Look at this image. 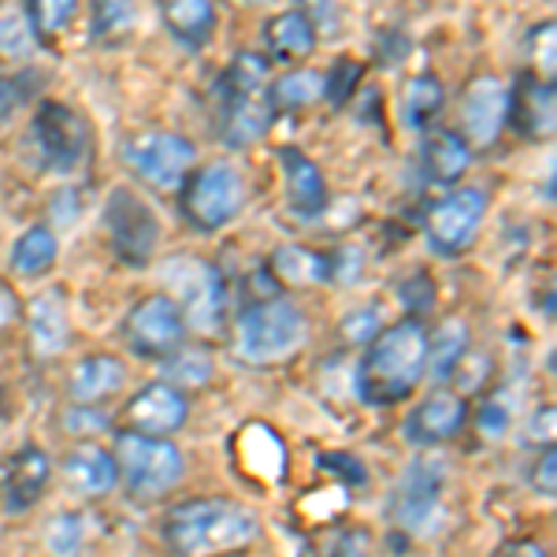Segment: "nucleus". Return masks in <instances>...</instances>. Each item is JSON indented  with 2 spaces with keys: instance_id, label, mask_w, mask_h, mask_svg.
Here are the masks:
<instances>
[{
  "instance_id": "obj_1",
  "label": "nucleus",
  "mask_w": 557,
  "mask_h": 557,
  "mask_svg": "<svg viewBox=\"0 0 557 557\" xmlns=\"http://www.w3.org/2000/svg\"><path fill=\"white\" fill-rule=\"evenodd\" d=\"M260 524L231 498H197L175 506L164 520V539L178 557H223L249 546Z\"/></svg>"
},
{
  "instance_id": "obj_2",
  "label": "nucleus",
  "mask_w": 557,
  "mask_h": 557,
  "mask_svg": "<svg viewBox=\"0 0 557 557\" xmlns=\"http://www.w3.org/2000/svg\"><path fill=\"white\" fill-rule=\"evenodd\" d=\"M428 372V331L417 320H401L375 335L372 349L357 368V391L372 406H391L424 380Z\"/></svg>"
},
{
  "instance_id": "obj_3",
  "label": "nucleus",
  "mask_w": 557,
  "mask_h": 557,
  "mask_svg": "<svg viewBox=\"0 0 557 557\" xmlns=\"http://www.w3.org/2000/svg\"><path fill=\"white\" fill-rule=\"evenodd\" d=\"M305 343V317L290 301H260L238 320V354L249 364H278Z\"/></svg>"
},
{
  "instance_id": "obj_4",
  "label": "nucleus",
  "mask_w": 557,
  "mask_h": 557,
  "mask_svg": "<svg viewBox=\"0 0 557 557\" xmlns=\"http://www.w3.org/2000/svg\"><path fill=\"white\" fill-rule=\"evenodd\" d=\"M160 278L164 286L175 294V305L178 312H186L183 323H194L197 331H215L220 327V317H223V283H220V272L212 264L197 257H172L160 264Z\"/></svg>"
},
{
  "instance_id": "obj_5",
  "label": "nucleus",
  "mask_w": 557,
  "mask_h": 557,
  "mask_svg": "<svg viewBox=\"0 0 557 557\" xmlns=\"http://www.w3.org/2000/svg\"><path fill=\"white\" fill-rule=\"evenodd\" d=\"M115 469L127 480V487L141 498H160L178 483L183 475V457L168 438H149V435H120L115 443Z\"/></svg>"
},
{
  "instance_id": "obj_6",
  "label": "nucleus",
  "mask_w": 557,
  "mask_h": 557,
  "mask_svg": "<svg viewBox=\"0 0 557 557\" xmlns=\"http://www.w3.org/2000/svg\"><path fill=\"white\" fill-rule=\"evenodd\" d=\"M242 197H246V186H242L238 168L215 160V164L201 168V172L186 183L183 212L194 227L215 231V227H223V223L235 220L242 209Z\"/></svg>"
},
{
  "instance_id": "obj_7",
  "label": "nucleus",
  "mask_w": 557,
  "mask_h": 557,
  "mask_svg": "<svg viewBox=\"0 0 557 557\" xmlns=\"http://www.w3.org/2000/svg\"><path fill=\"white\" fill-rule=\"evenodd\" d=\"M443 491H446V469L435 457H420L409 465V472L401 475L398 491L391 498L394 520L406 532H431L443 517Z\"/></svg>"
},
{
  "instance_id": "obj_8",
  "label": "nucleus",
  "mask_w": 557,
  "mask_h": 557,
  "mask_svg": "<svg viewBox=\"0 0 557 557\" xmlns=\"http://www.w3.org/2000/svg\"><path fill=\"white\" fill-rule=\"evenodd\" d=\"M104 223H108V235L115 242V253L127 260V264H146L152 257L160 238V223L134 190H112L104 205Z\"/></svg>"
},
{
  "instance_id": "obj_9",
  "label": "nucleus",
  "mask_w": 557,
  "mask_h": 557,
  "mask_svg": "<svg viewBox=\"0 0 557 557\" xmlns=\"http://www.w3.org/2000/svg\"><path fill=\"white\" fill-rule=\"evenodd\" d=\"M34 138H38V149L45 157V164L57 168V172H71V168L83 164L89 134L86 123L78 112H71L67 104H41L38 120H34Z\"/></svg>"
},
{
  "instance_id": "obj_10",
  "label": "nucleus",
  "mask_w": 557,
  "mask_h": 557,
  "mask_svg": "<svg viewBox=\"0 0 557 557\" xmlns=\"http://www.w3.org/2000/svg\"><path fill=\"white\" fill-rule=\"evenodd\" d=\"M483 212H487V197L483 190H472V186H461V190H450L435 209L428 212V238L438 253H457L465 249L475 235V227L483 223Z\"/></svg>"
},
{
  "instance_id": "obj_11",
  "label": "nucleus",
  "mask_w": 557,
  "mask_h": 557,
  "mask_svg": "<svg viewBox=\"0 0 557 557\" xmlns=\"http://www.w3.org/2000/svg\"><path fill=\"white\" fill-rule=\"evenodd\" d=\"M183 312L172 298L157 294V298H146L134 305V312L127 317V343L134 354L141 357H160L168 349H175L183 343Z\"/></svg>"
},
{
  "instance_id": "obj_12",
  "label": "nucleus",
  "mask_w": 557,
  "mask_h": 557,
  "mask_svg": "<svg viewBox=\"0 0 557 557\" xmlns=\"http://www.w3.org/2000/svg\"><path fill=\"white\" fill-rule=\"evenodd\" d=\"M127 164L152 186H175L194 164V146L178 134H146L127 146Z\"/></svg>"
},
{
  "instance_id": "obj_13",
  "label": "nucleus",
  "mask_w": 557,
  "mask_h": 557,
  "mask_svg": "<svg viewBox=\"0 0 557 557\" xmlns=\"http://www.w3.org/2000/svg\"><path fill=\"white\" fill-rule=\"evenodd\" d=\"M123 420H127V428L134 435L164 438L183 428L186 398L178 391H172L168 383H149L146 391L134 394V401L123 409Z\"/></svg>"
},
{
  "instance_id": "obj_14",
  "label": "nucleus",
  "mask_w": 557,
  "mask_h": 557,
  "mask_svg": "<svg viewBox=\"0 0 557 557\" xmlns=\"http://www.w3.org/2000/svg\"><path fill=\"white\" fill-rule=\"evenodd\" d=\"M461 120H465V131L475 146H491L509 123V89L498 83V78H475L465 94V104H461Z\"/></svg>"
},
{
  "instance_id": "obj_15",
  "label": "nucleus",
  "mask_w": 557,
  "mask_h": 557,
  "mask_svg": "<svg viewBox=\"0 0 557 557\" xmlns=\"http://www.w3.org/2000/svg\"><path fill=\"white\" fill-rule=\"evenodd\" d=\"M465 424V401L454 391H435L420 401L406 420V435L417 446H443L461 431Z\"/></svg>"
},
{
  "instance_id": "obj_16",
  "label": "nucleus",
  "mask_w": 557,
  "mask_h": 557,
  "mask_svg": "<svg viewBox=\"0 0 557 557\" xmlns=\"http://www.w3.org/2000/svg\"><path fill=\"white\" fill-rule=\"evenodd\" d=\"M278 164H283L286 175V194H290V205L301 220H317V215L327 209V186H323L320 168L312 164L305 152L298 149H278Z\"/></svg>"
},
{
  "instance_id": "obj_17",
  "label": "nucleus",
  "mask_w": 557,
  "mask_h": 557,
  "mask_svg": "<svg viewBox=\"0 0 557 557\" xmlns=\"http://www.w3.org/2000/svg\"><path fill=\"white\" fill-rule=\"evenodd\" d=\"M45 483H49V457H45L38 446H23V450L12 457L8 475H4V509L8 513H26V509H34V502L45 494Z\"/></svg>"
},
{
  "instance_id": "obj_18",
  "label": "nucleus",
  "mask_w": 557,
  "mask_h": 557,
  "mask_svg": "<svg viewBox=\"0 0 557 557\" xmlns=\"http://www.w3.org/2000/svg\"><path fill=\"white\" fill-rule=\"evenodd\" d=\"M472 149L461 134L454 131H431L420 149V172L428 175L431 186H454L457 178L469 172Z\"/></svg>"
},
{
  "instance_id": "obj_19",
  "label": "nucleus",
  "mask_w": 557,
  "mask_h": 557,
  "mask_svg": "<svg viewBox=\"0 0 557 557\" xmlns=\"http://www.w3.org/2000/svg\"><path fill=\"white\" fill-rule=\"evenodd\" d=\"M223 104V141L227 146H249V141H257L260 134L268 131V123H272V97L260 89V94H246V97H227Z\"/></svg>"
},
{
  "instance_id": "obj_20",
  "label": "nucleus",
  "mask_w": 557,
  "mask_h": 557,
  "mask_svg": "<svg viewBox=\"0 0 557 557\" xmlns=\"http://www.w3.org/2000/svg\"><path fill=\"white\" fill-rule=\"evenodd\" d=\"M67 483L86 498H97V494H108L120 480V469H115V457L101 450V446H78L75 454L67 457L64 465Z\"/></svg>"
},
{
  "instance_id": "obj_21",
  "label": "nucleus",
  "mask_w": 557,
  "mask_h": 557,
  "mask_svg": "<svg viewBox=\"0 0 557 557\" xmlns=\"http://www.w3.org/2000/svg\"><path fill=\"white\" fill-rule=\"evenodd\" d=\"M67 343V309H64V294L60 290H45L30 301V346L38 354H60Z\"/></svg>"
},
{
  "instance_id": "obj_22",
  "label": "nucleus",
  "mask_w": 557,
  "mask_h": 557,
  "mask_svg": "<svg viewBox=\"0 0 557 557\" xmlns=\"http://www.w3.org/2000/svg\"><path fill=\"white\" fill-rule=\"evenodd\" d=\"M127 380V372H123V364L115 361V357H86V361H78V368L71 372V398L78 401V406H97L101 398L108 394H115Z\"/></svg>"
},
{
  "instance_id": "obj_23",
  "label": "nucleus",
  "mask_w": 557,
  "mask_h": 557,
  "mask_svg": "<svg viewBox=\"0 0 557 557\" xmlns=\"http://www.w3.org/2000/svg\"><path fill=\"white\" fill-rule=\"evenodd\" d=\"M264 38L272 57L278 60H301L317 49V26L305 12H283L264 26Z\"/></svg>"
},
{
  "instance_id": "obj_24",
  "label": "nucleus",
  "mask_w": 557,
  "mask_h": 557,
  "mask_svg": "<svg viewBox=\"0 0 557 557\" xmlns=\"http://www.w3.org/2000/svg\"><path fill=\"white\" fill-rule=\"evenodd\" d=\"M509 112L524 134H546L554 127V89L535 83V78H524L520 94L509 97Z\"/></svg>"
},
{
  "instance_id": "obj_25",
  "label": "nucleus",
  "mask_w": 557,
  "mask_h": 557,
  "mask_svg": "<svg viewBox=\"0 0 557 557\" xmlns=\"http://www.w3.org/2000/svg\"><path fill=\"white\" fill-rule=\"evenodd\" d=\"M160 15H164L168 30L186 45H201L215 26V12L205 0H175V4H164Z\"/></svg>"
},
{
  "instance_id": "obj_26",
  "label": "nucleus",
  "mask_w": 557,
  "mask_h": 557,
  "mask_svg": "<svg viewBox=\"0 0 557 557\" xmlns=\"http://www.w3.org/2000/svg\"><path fill=\"white\" fill-rule=\"evenodd\" d=\"M469 354V327L461 320H446L438 327L435 338H428V372H435L438 380L454 375V368Z\"/></svg>"
},
{
  "instance_id": "obj_27",
  "label": "nucleus",
  "mask_w": 557,
  "mask_h": 557,
  "mask_svg": "<svg viewBox=\"0 0 557 557\" xmlns=\"http://www.w3.org/2000/svg\"><path fill=\"white\" fill-rule=\"evenodd\" d=\"M275 272L286 278V283H327L331 275H335V260L312 253V249H301V246H283L275 253Z\"/></svg>"
},
{
  "instance_id": "obj_28",
  "label": "nucleus",
  "mask_w": 557,
  "mask_h": 557,
  "mask_svg": "<svg viewBox=\"0 0 557 557\" xmlns=\"http://www.w3.org/2000/svg\"><path fill=\"white\" fill-rule=\"evenodd\" d=\"M57 260V235L49 227H30L23 231V238L12 249V264L20 275H41Z\"/></svg>"
},
{
  "instance_id": "obj_29",
  "label": "nucleus",
  "mask_w": 557,
  "mask_h": 557,
  "mask_svg": "<svg viewBox=\"0 0 557 557\" xmlns=\"http://www.w3.org/2000/svg\"><path fill=\"white\" fill-rule=\"evenodd\" d=\"M264 86H268V60L257 57V52H242V57H235V64L223 71L220 101H227V97L260 94Z\"/></svg>"
},
{
  "instance_id": "obj_30",
  "label": "nucleus",
  "mask_w": 557,
  "mask_h": 557,
  "mask_svg": "<svg viewBox=\"0 0 557 557\" xmlns=\"http://www.w3.org/2000/svg\"><path fill=\"white\" fill-rule=\"evenodd\" d=\"M272 108H305L323 97V75L320 71H290L272 86Z\"/></svg>"
},
{
  "instance_id": "obj_31",
  "label": "nucleus",
  "mask_w": 557,
  "mask_h": 557,
  "mask_svg": "<svg viewBox=\"0 0 557 557\" xmlns=\"http://www.w3.org/2000/svg\"><path fill=\"white\" fill-rule=\"evenodd\" d=\"M438 108H443V86H438V78H431V75L412 78L406 86V123L409 127H428V123L438 115Z\"/></svg>"
},
{
  "instance_id": "obj_32",
  "label": "nucleus",
  "mask_w": 557,
  "mask_h": 557,
  "mask_svg": "<svg viewBox=\"0 0 557 557\" xmlns=\"http://www.w3.org/2000/svg\"><path fill=\"white\" fill-rule=\"evenodd\" d=\"M34 49V26L26 8H0V57L20 60Z\"/></svg>"
},
{
  "instance_id": "obj_33",
  "label": "nucleus",
  "mask_w": 557,
  "mask_h": 557,
  "mask_svg": "<svg viewBox=\"0 0 557 557\" xmlns=\"http://www.w3.org/2000/svg\"><path fill=\"white\" fill-rule=\"evenodd\" d=\"M301 557H368V532L361 528H343L335 535H323L320 543H312Z\"/></svg>"
},
{
  "instance_id": "obj_34",
  "label": "nucleus",
  "mask_w": 557,
  "mask_h": 557,
  "mask_svg": "<svg viewBox=\"0 0 557 557\" xmlns=\"http://www.w3.org/2000/svg\"><path fill=\"white\" fill-rule=\"evenodd\" d=\"M209 375H212V364H209V357L205 354H178V357H172V361H164V380H168V386H201V383H209Z\"/></svg>"
},
{
  "instance_id": "obj_35",
  "label": "nucleus",
  "mask_w": 557,
  "mask_h": 557,
  "mask_svg": "<svg viewBox=\"0 0 557 557\" xmlns=\"http://www.w3.org/2000/svg\"><path fill=\"white\" fill-rule=\"evenodd\" d=\"M30 15V26H34V38L38 34H57L75 20V4L71 0H45V4H30L26 8Z\"/></svg>"
},
{
  "instance_id": "obj_36",
  "label": "nucleus",
  "mask_w": 557,
  "mask_h": 557,
  "mask_svg": "<svg viewBox=\"0 0 557 557\" xmlns=\"http://www.w3.org/2000/svg\"><path fill=\"white\" fill-rule=\"evenodd\" d=\"M78 546H83V528H78V517L60 513L49 524V550L57 557H75Z\"/></svg>"
},
{
  "instance_id": "obj_37",
  "label": "nucleus",
  "mask_w": 557,
  "mask_h": 557,
  "mask_svg": "<svg viewBox=\"0 0 557 557\" xmlns=\"http://www.w3.org/2000/svg\"><path fill=\"white\" fill-rule=\"evenodd\" d=\"M134 23V12L127 4H120V0H108V4H97L94 12V30L101 34V38H115V34H127Z\"/></svg>"
},
{
  "instance_id": "obj_38",
  "label": "nucleus",
  "mask_w": 557,
  "mask_h": 557,
  "mask_svg": "<svg viewBox=\"0 0 557 557\" xmlns=\"http://www.w3.org/2000/svg\"><path fill=\"white\" fill-rule=\"evenodd\" d=\"M361 83V64H354V60H338L335 71H331V78L323 83V97H327L331 104H343L349 94L357 89Z\"/></svg>"
},
{
  "instance_id": "obj_39",
  "label": "nucleus",
  "mask_w": 557,
  "mask_h": 557,
  "mask_svg": "<svg viewBox=\"0 0 557 557\" xmlns=\"http://www.w3.org/2000/svg\"><path fill=\"white\" fill-rule=\"evenodd\" d=\"M320 469L323 472H335L338 480L349 483V487H361V483L368 480L364 465L357 461V457H349V454H320Z\"/></svg>"
},
{
  "instance_id": "obj_40",
  "label": "nucleus",
  "mask_w": 557,
  "mask_h": 557,
  "mask_svg": "<svg viewBox=\"0 0 557 557\" xmlns=\"http://www.w3.org/2000/svg\"><path fill=\"white\" fill-rule=\"evenodd\" d=\"M64 428L75 431V435H97V431L108 428V417L101 409H94V406H78V409H71L64 417Z\"/></svg>"
},
{
  "instance_id": "obj_41",
  "label": "nucleus",
  "mask_w": 557,
  "mask_h": 557,
  "mask_svg": "<svg viewBox=\"0 0 557 557\" xmlns=\"http://www.w3.org/2000/svg\"><path fill=\"white\" fill-rule=\"evenodd\" d=\"M401 298H406V305L409 309H431V298H435V286H431V278H424V275H412L406 286H401Z\"/></svg>"
},
{
  "instance_id": "obj_42",
  "label": "nucleus",
  "mask_w": 557,
  "mask_h": 557,
  "mask_svg": "<svg viewBox=\"0 0 557 557\" xmlns=\"http://www.w3.org/2000/svg\"><path fill=\"white\" fill-rule=\"evenodd\" d=\"M343 331L349 343H368V338H375V331H380V317H375V312H357V317H349L343 323Z\"/></svg>"
},
{
  "instance_id": "obj_43",
  "label": "nucleus",
  "mask_w": 557,
  "mask_h": 557,
  "mask_svg": "<svg viewBox=\"0 0 557 557\" xmlns=\"http://www.w3.org/2000/svg\"><path fill=\"white\" fill-rule=\"evenodd\" d=\"M554 465H557V454L554 450H546L543 457L535 461V469H532V480H535V487L543 491V494H554Z\"/></svg>"
},
{
  "instance_id": "obj_44",
  "label": "nucleus",
  "mask_w": 557,
  "mask_h": 557,
  "mask_svg": "<svg viewBox=\"0 0 557 557\" xmlns=\"http://www.w3.org/2000/svg\"><path fill=\"white\" fill-rule=\"evenodd\" d=\"M480 428H483V431H491V435H498V431L506 428V409H502V406H483V412H480Z\"/></svg>"
},
{
  "instance_id": "obj_45",
  "label": "nucleus",
  "mask_w": 557,
  "mask_h": 557,
  "mask_svg": "<svg viewBox=\"0 0 557 557\" xmlns=\"http://www.w3.org/2000/svg\"><path fill=\"white\" fill-rule=\"evenodd\" d=\"M20 101V94H15V83L12 78H0V115H8Z\"/></svg>"
},
{
  "instance_id": "obj_46",
  "label": "nucleus",
  "mask_w": 557,
  "mask_h": 557,
  "mask_svg": "<svg viewBox=\"0 0 557 557\" xmlns=\"http://www.w3.org/2000/svg\"><path fill=\"white\" fill-rule=\"evenodd\" d=\"M502 557H550V554H546L539 543H517V546H509Z\"/></svg>"
}]
</instances>
